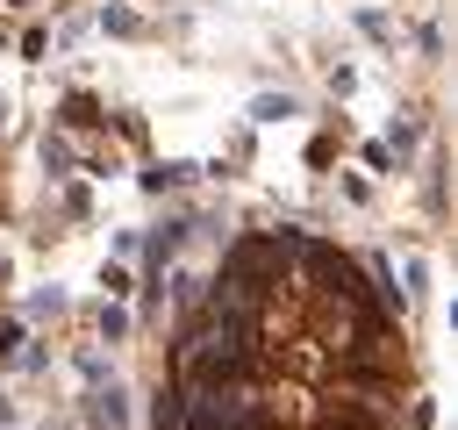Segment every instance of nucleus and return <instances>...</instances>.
Here are the masks:
<instances>
[{
    "label": "nucleus",
    "mask_w": 458,
    "mask_h": 430,
    "mask_svg": "<svg viewBox=\"0 0 458 430\" xmlns=\"http://www.w3.org/2000/svg\"><path fill=\"white\" fill-rule=\"evenodd\" d=\"M179 244H186V222H165V229H157V236H150V258H157V265H165V258H172V251H179Z\"/></svg>",
    "instance_id": "obj_1"
},
{
    "label": "nucleus",
    "mask_w": 458,
    "mask_h": 430,
    "mask_svg": "<svg viewBox=\"0 0 458 430\" xmlns=\"http://www.w3.org/2000/svg\"><path fill=\"white\" fill-rule=\"evenodd\" d=\"M14 337H21V322H0V358L14 351Z\"/></svg>",
    "instance_id": "obj_3"
},
{
    "label": "nucleus",
    "mask_w": 458,
    "mask_h": 430,
    "mask_svg": "<svg viewBox=\"0 0 458 430\" xmlns=\"http://www.w3.org/2000/svg\"><path fill=\"white\" fill-rule=\"evenodd\" d=\"M150 430H186V423H179V394H157V401H150Z\"/></svg>",
    "instance_id": "obj_2"
}]
</instances>
